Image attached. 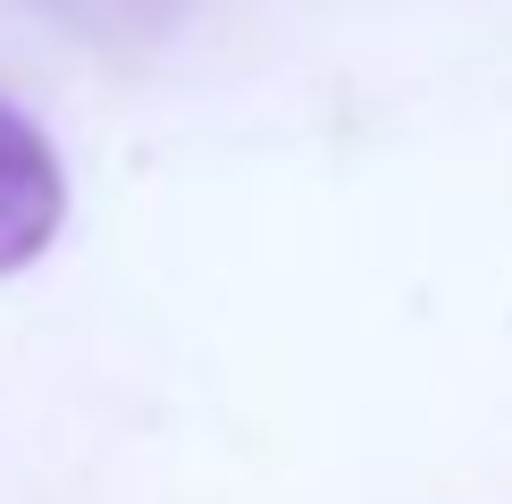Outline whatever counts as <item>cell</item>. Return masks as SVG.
Listing matches in <instances>:
<instances>
[{
	"mask_svg": "<svg viewBox=\"0 0 512 504\" xmlns=\"http://www.w3.org/2000/svg\"><path fill=\"white\" fill-rule=\"evenodd\" d=\"M59 219H68V168L26 110L0 101V278L34 269L59 244Z\"/></svg>",
	"mask_w": 512,
	"mask_h": 504,
	"instance_id": "6da1fadb",
	"label": "cell"
}]
</instances>
